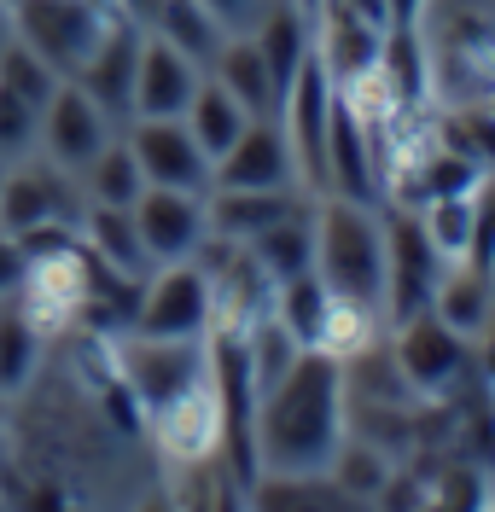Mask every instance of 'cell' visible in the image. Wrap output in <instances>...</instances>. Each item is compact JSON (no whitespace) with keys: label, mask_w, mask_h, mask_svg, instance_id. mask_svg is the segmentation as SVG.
Listing matches in <instances>:
<instances>
[{"label":"cell","mask_w":495,"mask_h":512,"mask_svg":"<svg viewBox=\"0 0 495 512\" xmlns=\"http://www.w3.org/2000/svg\"><path fill=\"white\" fill-rule=\"evenodd\" d=\"M490 512H495V507H490Z\"/></svg>","instance_id":"cell-44"},{"label":"cell","mask_w":495,"mask_h":512,"mask_svg":"<svg viewBox=\"0 0 495 512\" xmlns=\"http://www.w3.org/2000/svg\"><path fill=\"white\" fill-rule=\"evenodd\" d=\"M222 24H228V35H251L257 24H263V12L274 6V0H204Z\"/></svg>","instance_id":"cell-33"},{"label":"cell","mask_w":495,"mask_h":512,"mask_svg":"<svg viewBox=\"0 0 495 512\" xmlns=\"http://www.w3.org/2000/svg\"><path fill=\"white\" fill-rule=\"evenodd\" d=\"M373 344H379V309L350 303V297H327V315H321V332H315L309 350H321V355H332V361H344V367H356Z\"/></svg>","instance_id":"cell-27"},{"label":"cell","mask_w":495,"mask_h":512,"mask_svg":"<svg viewBox=\"0 0 495 512\" xmlns=\"http://www.w3.org/2000/svg\"><path fill=\"white\" fill-rule=\"evenodd\" d=\"M297 6H303V12H309V24H315V12H321V0H297Z\"/></svg>","instance_id":"cell-40"},{"label":"cell","mask_w":495,"mask_h":512,"mask_svg":"<svg viewBox=\"0 0 495 512\" xmlns=\"http://www.w3.org/2000/svg\"><path fill=\"white\" fill-rule=\"evenodd\" d=\"M350 437V379L344 361L321 350H297V361L257 396L251 419V454L263 472H327L332 454Z\"/></svg>","instance_id":"cell-1"},{"label":"cell","mask_w":495,"mask_h":512,"mask_svg":"<svg viewBox=\"0 0 495 512\" xmlns=\"http://www.w3.org/2000/svg\"><path fill=\"white\" fill-rule=\"evenodd\" d=\"M245 251H251V262L263 268L274 286H286V280H297V274H309V268H315V198L297 204L292 216H280L274 227H263Z\"/></svg>","instance_id":"cell-20"},{"label":"cell","mask_w":495,"mask_h":512,"mask_svg":"<svg viewBox=\"0 0 495 512\" xmlns=\"http://www.w3.org/2000/svg\"><path fill=\"white\" fill-rule=\"evenodd\" d=\"M82 187L47 158H12L0 175V233L30 239V233H53V227L82 222Z\"/></svg>","instance_id":"cell-4"},{"label":"cell","mask_w":495,"mask_h":512,"mask_svg":"<svg viewBox=\"0 0 495 512\" xmlns=\"http://www.w3.org/2000/svg\"><path fill=\"white\" fill-rule=\"evenodd\" d=\"M146 30L158 35V41H169L175 53H187L198 70H210L216 53H222V41H228V24L204 0H158V12H152Z\"/></svg>","instance_id":"cell-22"},{"label":"cell","mask_w":495,"mask_h":512,"mask_svg":"<svg viewBox=\"0 0 495 512\" xmlns=\"http://www.w3.org/2000/svg\"><path fill=\"white\" fill-rule=\"evenodd\" d=\"M65 76H53L47 64L35 59L30 47H18L12 35L0 41V163L24 158L41 134V111Z\"/></svg>","instance_id":"cell-10"},{"label":"cell","mask_w":495,"mask_h":512,"mask_svg":"<svg viewBox=\"0 0 495 512\" xmlns=\"http://www.w3.org/2000/svg\"><path fill=\"white\" fill-rule=\"evenodd\" d=\"M466 204H472V227H466V256L461 262L495 274V169H484V181L472 187Z\"/></svg>","instance_id":"cell-31"},{"label":"cell","mask_w":495,"mask_h":512,"mask_svg":"<svg viewBox=\"0 0 495 512\" xmlns=\"http://www.w3.org/2000/svg\"><path fill=\"white\" fill-rule=\"evenodd\" d=\"M105 6H111L117 18H129V24H140V30H146V24H152V12H158V0H105Z\"/></svg>","instance_id":"cell-35"},{"label":"cell","mask_w":495,"mask_h":512,"mask_svg":"<svg viewBox=\"0 0 495 512\" xmlns=\"http://www.w3.org/2000/svg\"><path fill=\"white\" fill-rule=\"evenodd\" d=\"M327 472H332V483H344V489H350L356 501H367V507H373V495H379L385 478H391V472H385V454H373L367 443H350V437H344V448L332 454Z\"/></svg>","instance_id":"cell-30"},{"label":"cell","mask_w":495,"mask_h":512,"mask_svg":"<svg viewBox=\"0 0 495 512\" xmlns=\"http://www.w3.org/2000/svg\"><path fill=\"white\" fill-rule=\"evenodd\" d=\"M24 274H30V251H24V239L0 233V303H12V297H18Z\"/></svg>","instance_id":"cell-32"},{"label":"cell","mask_w":495,"mask_h":512,"mask_svg":"<svg viewBox=\"0 0 495 512\" xmlns=\"http://www.w3.org/2000/svg\"><path fill=\"white\" fill-rule=\"evenodd\" d=\"M210 187H222V192H286V187H297V163H292V146H286L280 117H251L245 134L210 163Z\"/></svg>","instance_id":"cell-14"},{"label":"cell","mask_w":495,"mask_h":512,"mask_svg":"<svg viewBox=\"0 0 495 512\" xmlns=\"http://www.w3.org/2000/svg\"><path fill=\"white\" fill-rule=\"evenodd\" d=\"M140 41H146V30H140V24H129V18H111V30L99 35V47L88 53V64L70 76V82L94 99V105L117 128L134 117V64H140Z\"/></svg>","instance_id":"cell-15"},{"label":"cell","mask_w":495,"mask_h":512,"mask_svg":"<svg viewBox=\"0 0 495 512\" xmlns=\"http://www.w3.org/2000/svg\"><path fill=\"white\" fill-rule=\"evenodd\" d=\"M76 187H82V204H105V210H134V198L146 192V175H140V163H134L129 140L117 134L105 152H99L82 175H76Z\"/></svg>","instance_id":"cell-26"},{"label":"cell","mask_w":495,"mask_h":512,"mask_svg":"<svg viewBox=\"0 0 495 512\" xmlns=\"http://www.w3.org/2000/svg\"><path fill=\"white\" fill-rule=\"evenodd\" d=\"M198 82H204V70L187 53H175L169 41H158V35L146 30L140 64H134V117H181L193 105Z\"/></svg>","instance_id":"cell-16"},{"label":"cell","mask_w":495,"mask_h":512,"mask_svg":"<svg viewBox=\"0 0 495 512\" xmlns=\"http://www.w3.org/2000/svg\"><path fill=\"white\" fill-rule=\"evenodd\" d=\"M379 222H385V315L396 326V320L431 309V291H437L449 262L420 227V210L391 204V210H379Z\"/></svg>","instance_id":"cell-7"},{"label":"cell","mask_w":495,"mask_h":512,"mask_svg":"<svg viewBox=\"0 0 495 512\" xmlns=\"http://www.w3.org/2000/svg\"><path fill=\"white\" fill-rule=\"evenodd\" d=\"M297 204H309L303 187L286 192H204V216H210V239H233V245H251L263 227H274L280 216H292Z\"/></svg>","instance_id":"cell-18"},{"label":"cell","mask_w":495,"mask_h":512,"mask_svg":"<svg viewBox=\"0 0 495 512\" xmlns=\"http://www.w3.org/2000/svg\"><path fill=\"white\" fill-rule=\"evenodd\" d=\"M245 512H373L367 501H356L344 483H332V472H263L245 489Z\"/></svg>","instance_id":"cell-17"},{"label":"cell","mask_w":495,"mask_h":512,"mask_svg":"<svg viewBox=\"0 0 495 512\" xmlns=\"http://www.w3.org/2000/svg\"><path fill=\"white\" fill-rule=\"evenodd\" d=\"M6 6H12V0H6Z\"/></svg>","instance_id":"cell-43"},{"label":"cell","mask_w":495,"mask_h":512,"mask_svg":"<svg viewBox=\"0 0 495 512\" xmlns=\"http://www.w3.org/2000/svg\"><path fill=\"white\" fill-rule=\"evenodd\" d=\"M76 239H82L88 256H94L99 268H111V274H129V280H146V274H152V256H146V245H140L129 210L88 204L82 222H76Z\"/></svg>","instance_id":"cell-21"},{"label":"cell","mask_w":495,"mask_h":512,"mask_svg":"<svg viewBox=\"0 0 495 512\" xmlns=\"http://www.w3.org/2000/svg\"><path fill=\"white\" fill-rule=\"evenodd\" d=\"M251 41H257V53H263L280 99H286L292 76L303 70V59L315 53V24H309V12H303L297 0H274V6L263 12V24L251 30Z\"/></svg>","instance_id":"cell-19"},{"label":"cell","mask_w":495,"mask_h":512,"mask_svg":"<svg viewBox=\"0 0 495 512\" xmlns=\"http://www.w3.org/2000/svg\"><path fill=\"white\" fill-rule=\"evenodd\" d=\"M391 361H396V379L408 384L414 396H443V390L461 384V373H478V361H472V350H466V338L455 332V326H443L431 309L396 320Z\"/></svg>","instance_id":"cell-9"},{"label":"cell","mask_w":495,"mask_h":512,"mask_svg":"<svg viewBox=\"0 0 495 512\" xmlns=\"http://www.w3.org/2000/svg\"><path fill=\"white\" fill-rule=\"evenodd\" d=\"M490 303H495V274L472 268V262H449L437 291H431V315L443 326H455L461 338H478V326L490 320Z\"/></svg>","instance_id":"cell-24"},{"label":"cell","mask_w":495,"mask_h":512,"mask_svg":"<svg viewBox=\"0 0 495 512\" xmlns=\"http://www.w3.org/2000/svg\"><path fill=\"white\" fill-rule=\"evenodd\" d=\"M490 402H495V384H490Z\"/></svg>","instance_id":"cell-42"},{"label":"cell","mask_w":495,"mask_h":512,"mask_svg":"<svg viewBox=\"0 0 495 512\" xmlns=\"http://www.w3.org/2000/svg\"><path fill=\"white\" fill-rule=\"evenodd\" d=\"M472 361H478V379L495 384V303H490V320L478 326V350H472Z\"/></svg>","instance_id":"cell-34"},{"label":"cell","mask_w":495,"mask_h":512,"mask_svg":"<svg viewBox=\"0 0 495 512\" xmlns=\"http://www.w3.org/2000/svg\"><path fill=\"white\" fill-rule=\"evenodd\" d=\"M134 512H181V501H175V495H164V489H152V495H146Z\"/></svg>","instance_id":"cell-38"},{"label":"cell","mask_w":495,"mask_h":512,"mask_svg":"<svg viewBox=\"0 0 495 512\" xmlns=\"http://www.w3.org/2000/svg\"><path fill=\"white\" fill-rule=\"evenodd\" d=\"M111 361L140 402V414L164 408L169 396H181L187 384L210 373V338H140V332H117Z\"/></svg>","instance_id":"cell-5"},{"label":"cell","mask_w":495,"mask_h":512,"mask_svg":"<svg viewBox=\"0 0 495 512\" xmlns=\"http://www.w3.org/2000/svg\"><path fill=\"white\" fill-rule=\"evenodd\" d=\"M41 350H47V338H41L12 303H0V396H18V390L35 379Z\"/></svg>","instance_id":"cell-28"},{"label":"cell","mask_w":495,"mask_h":512,"mask_svg":"<svg viewBox=\"0 0 495 512\" xmlns=\"http://www.w3.org/2000/svg\"><path fill=\"white\" fill-rule=\"evenodd\" d=\"M210 320H216L210 274L198 262H164L140 280L129 332H140V338H210Z\"/></svg>","instance_id":"cell-6"},{"label":"cell","mask_w":495,"mask_h":512,"mask_svg":"<svg viewBox=\"0 0 495 512\" xmlns=\"http://www.w3.org/2000/svg\"><path fill=\"white\" fill-rule=\"evenodd\" d=\"M181 123H187V134L204 146V158L216 163V158L233 146V140L245 134L251 111H245V105H239V99H233L222 82H216V76H204V82H198V94H193V105L181 111Z\"/></svg>","instance_id":"cell-25"},{"label":"cell","mask_w":495,"mask_h":512,"mask_svg":"<svg viewBox=\"0 0 495 512\" xmlns=\"http://www.w3.org/2000/svg\"><path fill=\"white\" fill-rule=\"evenodd\" d=\"M134 233L152 256V268L164 262H193L210 239V216H204V192H169V187H146L134 198Z\"/></svg>","instance_id":"cell-13"},{"label":"cell","mask_w":495,"mask_h":512,"mask_svg":"<svg viewBox=\"0 0 495 512\" xmlns=\"http://www.w3.org/2000/svg\"><path fill=\"white\" fill-rule=\"evenodd\" d=\"M134 163L146 175V187H169V192H210V158L198 146L181 117H134L123 123Z\"/></svg>","instance_id":"cell-11"},{"label":"cell","mask_w":495,"mask_h":512,"mask_svg":"<svg viewBox=\"0 0 495 512\" xmlns=\"http://www.w3.org/2000/svg\"><path fill=\"white\" fill-rule=\"evenodd\" d=\"M490 507H495L490 478L478 466H449L431 489H420V507L414 512H490Z\"/></svg>","instance_id":"cell-29"},{"label":"cell","mask_w":495,"mask_h":512,"mask_svg":"<svg viewBox=\"0 0 495 512\" xmlns=\"http://www.w3.org/2000/svg\"><path fill=\"white\" fill-rule=\"evenodd\" d=\"M111 140H117V123H111L76 82H59L53 99H47V111H41V134H35L41 158L59 163L65 175H82Z\"/></svg>","instance_id":"cell-12"},{"label":"cell","mask_w":495,"mask_h":512,"mask_svg":"<svg viewBox=\"0 0 495 512\" xmlns=\"http://www.w3.org/2000/svg\"><path fill=\"white\" fill-rule=\"evenodd\" d=\"M0 454H6V425H0Z\"/></svg>","instance_id":"cell-41"},{"label":"cell","mask_w":495,"mask_h":512,"mask_svg":"<svg viewBox=\"0 0 495 512\" xmlns=\"http://www.w3.org/2000/svg\"><path fill=\"white\" fill-rule=\"evenodd\" d=\"M344 6H350L356 18H367L373 30H391V6H385V0H344Z\"/></svg>","instance_id":"cell-36"},{"label":"cell","mask_w":495,"mask_h":512,"mask_svg":"<svg viewBox=\"0 0 495 512\" xmlns=\"http://www.w3.org/2000/svg\"><path fill=\"white\" fill-rule=\"evenodd\" d=\"M152 425V443L164 454L169 466H210L216 454H222V437H228V425H222V390H216V361H210V373L198 384H187L181 396H169L164 408H152L146 414Z\"/></svg>","instance_id":"cell-8"},{"label":"cell","mask_w":495,"mask_h":512,"mask_svg":"<svg viewBox=\"0 0 495 512\" xmlns=\"http://www.w3.org/2000/svg\"><path fill=\"white\" fill-rule=\"evenodd\" d=\"M204 76H216L251 117H280V88H274V76H268V64H263V53H257L251 35H228L222 53H216V64H210Z\"/></svg>","instance_id":"cell-23"},{"label":"cell","mask_w":495,"mask_h":512,"mask_svg":"<svg viewBox=\"0 0 495 512\" xmlns=\"http://www.w3.org/2000/svg\"><path fill=\"white\" fill-rule=\"evenodd\" d=\"M111 18L117 12L105 0H12V41L70 82L111 30Z\"/></svg>","instance_id":"cell-3"},{"label":"cell","mask_w":495,"mask_h":512,"mask_svg":"<svg viewBox=\"0 0 495 512\" xmlns=\"http://www.w3.org/2000/svg\"><path fill=\"white\" fill-rule=\"evenodd\" d=\"M315 274L332 297H350L385 315V222L356 198H315Z\"/></svg>","instance_id":"cell-2"},{"label":"cell","mask_w":495,"mask_h":512,"mask_svg":"<svg viewBox=\"0 0 495 512\" xmlns=\"http://www.w3.org/2000/svg\"><path fill=\"white\" fill-rule=\"evenodd\" d=\"M6 35H12V6L0 0V41H6Z\"/></svg>","instance_id":"cell-39"},{"label":"cell","mask_w":495,"mask_h":512,"mask_svg":"<svg viewBox=\"0 0 495 512\" xmlns=\"http://www.w3.org/2000/svg\"><path fill=\"white\" fill-rule=\"evenodd\" d=\"M391 6V30H420V6L426 0H385Z\"/></svg>","instance_id":"cell-37"}]
</instances>
